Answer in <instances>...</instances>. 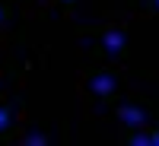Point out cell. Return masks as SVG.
Masks as SVG:
<instances>
[{"instance_id": "cell-1", "label": "cell", "mask_w": 159, "mask_h": 146, "mask_svg": "<svg viewBox=\"0 0 159 146\" xmlns=\"http://www.w3.org/2000/svg\"><path fill=\"white\" fill-rule=\"evenodd\" d=\"M124 45V35L118 32V29H111V32H105V48H108V54H118V48Z\"/></svg>"}, {"instance_id": "cell-7", "label": "cell", "mask_w": 159, "mask_h": 146, "mask_svg": "<svg viewBox=\"0 0 159 146\" xmlns=\"http://www.w3.org/2000/svg\"><path fill=\"white\" fill-rule=\"evenodd\" d=\"M156 7H159V0H156Z\"/></svg>"}, {"instance_id": "cell-3", "label": "cell", "mask_w": 159, "mask_h": 146, "mask_svg": "<svg viewBox=\"0 0 159 146\" xmlns=\"http://www.w3.org/2000/svg\"><path fill=\"white\" fill-rule=\"evenodd\" d=\"M92 89L105 95V92H111V89H115V79H111V76H96V79H92Z\"/></svg>"}, {"instance_id": "cell-5", "label": "cell", "mask_w": 159, "mask_h": 146, "mask_svg": "<svg viewBox=\"0 0 159 146\" xmlns=\"http://www.w3.org/2000/svg\"><path fill=\"white\" fill-rule=\"evenodd\" d=\"M7 127V111H0V130Z\"/></svg>"}, {"instance_id": "cell-2", "label": "cell", "mask_w": 159, "mask_h": 146, "mask_svg": "<svg viewBox=\"0 0 159 146\" xmlns=\"http://www.w3.org/2000/svg\"><path fill=\"white\" fill-rule=\"evenodd\" d=\"M121 121H124V124H143V121H147V114H143L140 108H130V105H127V108H121Z\"/></svg>"}, {"instance_id": "cell-4", "label": "cell", "mask_w": 159, "mask_h": 146, "mask_svg": "<svg viewBox=\"0 0 159 146\" xmlns=\"http://www.w3.org/2000/svg\"><path fill=\"white\" fill-rule=\"evenodd\" d=\"M147 143H150V137H143V134H140V137H134V146H147Z\"/></svg>"}, {"instance_id": "cell-6", "label": "cell", "mask_w": 159, "mask_h": 146, "mask_svg": "<svg viewBox=\"0 0 159 146\" xmlns=\"http://www.w3.org/2000/svg\"><path fill=\"white\" fill-rule=\"evenodd\" d=\"M150 143H159V134H156V137H150Z\"/></svg>"}]
</instances>
